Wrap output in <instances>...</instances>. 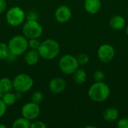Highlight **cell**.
<instances>
[{
    "instance_id": "obj_1",
    "label": "cell",
    "mask_w": 128,
    "mask_h": 128,
    "mask_svg": "<svg viewBox=\"0 0 128 128\" xmlns=\"http://www.w3.org/2000/svg\"><path fill=\"white\" fill-rule=\"evenodd\" d=\"M88 94L93 101L104 102L110 97V88L104 82H95L90 86Z\"/></svg>"
},
{
    "instance_id": "obj_2",
    "label": "cell",
    "mask_w": 128,
    "mask_h": 128,
    "mask_svg": "<svg viewBox=\"0 0 128 128\" xmlns=\"http://www.w3.org/2000/svg\"><path fill=\"white\" fill-rule=\"evenodd\" d=\"M60 52V46L58 43L52 39H46L40 43L38 49L40 56L44 59H53Z\"/></svg>"
},
{
    "instance_id": "obj_3",
    "label": "cell",
    "mask_w": 128,
    "mask_h": 128,
    "mask_svg": "<svg viewBox=\"0 0 128 128\" xmlns=\"http://www.w3.org/2000/svg\"><path fill=\"white\" fill-rule=\"evenodd\" d=\"M8 46L10 52L14 54L16 56L22 55L28 47L26 38L22 35H16L10 38Z\"/></svg>"
},
{
    "instance_id": "obj_4",
    "label": "cell",
    "mask_w": 128,
    "mask_h": 128,
    "mask_svg": "<svg viewBox=\"0 0 128 128\" xmlns=\"http://www.w3.org/2000/svg\"><path fill=\"white\" fill-rule=\"evenodd\" d=\"M32 78L26 74H18L13 80V86L18 93H25L29 91L33 86Z\"/></svg>"
},
{
    "instance_id": "obj_5",
    "label": "cell",
    "mask_w": 128,
    "mask_h": 128,
    "mask_svg": "<svg viewBox=\"0 0 128 128\" xmlns=\"http://www.w3.org/2000/svg\"><path fill=\"white\" fill-rule=\"evenodd\" d=\"M59 68L66 74H73L79 68V64L76 58L72 55H64L59 60Z\"/></svg>"
},
{
    "instance_id": "obj_6",
    "label": "cell",
    "mask_w": 128,
    "mask_h": 128,
    "mask_svg": "<svg viewBox=\"0 0 128 128\" xmlns=\"http://www.w3.org/2000/svg\"><path fill=\"white\" fill-rule=\"evenodd\" d=\"M26 18L24 10L20 7L15 6L10 8L6 14V20L12 26H18L22 24Z\"/></svg>"
},
{
    "instance_id": "obj_7",
    "label": "cell",
    "mask_w": 128,
    "mask_h": 128,
    "mask_svg": "<svg viewBox=\"0 0 128 128\" xmlns=\"http://www.w3.org/2000/svg\"><path fill=\"white\" fill-rule=\"evenodd\" d=\"M22 33L26 38H38L43 34V28L38 21L27 20L22 26Z\"/></svg>"
},
{
    "instance_id": "obj_8",
    "label": "cell",
    "mask_w": 128,
    "mask_h": 128,
    "mask_svg": "<svg viewBox=\"0 0 128 128\" xmlns=\"http://www.w3.org/2000/svg\"><path fill=\"white\" fill-rule=\"evenodd\" d=\"M116 55L115 49L112 46L105 44L101 45L98 50V57L99 60L104 63H108L111 62Z\"/></svg>"
},
{
    "instance_id": "obj_9",
    "label": "cell",
    "mask_w": 128,
    "mask_h": 128,
    "mask_svg": "<svg viewBox=\"0 0 128 128\" xmlns=\"http://www.w3.org/2000/svg\"><path fill=\"white\" fill-rule=\"evenodd\" d=\"M40 107L39 105L33 102H29L26 104L21 110V113L22 117L28 120H34L40 115Z\"/></svg>"
},
{
    "instance_id": "obj_10",
    "label": "cell",
    "mask_w": 128,
    "mask_h": 128,
    "mask_svg": "<svg viewBox=\"0 0 128 128\" xmlns=\"http://www.w3.org/2000/svg\"><path fill=\"white\" fill-rule=\"evenodd\" d=\"M72 16V12L70 8L67 5H61L59 6L56 12L55 17L56 20L60 23H64L70 20Z\"/></svg>"
},
{
    "instance_id": "obj_11",
    "label": "cell",
    "mask_w": 128,
    "mask_h": 128,
    "mask_svg": "<svg viewBox=\"0 0 128 128\" xmlns=\"http://www.w3.org/2000/svg\"><path fill=\"white\" fill-rule=\"evenodd\" d=\"M66 88V82L62 77H55L52 79L49 84L50 90L54 94H59L64 91Z\"/></svg>"
},
{
    "instance_id": "obj_12",
    "label": "cell",
    "mask_w": 128,
    "mask_h": 128,
    "mask_svg": "<svg viewBox=\"0 0 128 128\" xmlns=\"http://www.w3.org/2000/svg\"><path fill=\"white\" fill-rule=\"evenodd\" d=\"M84 8L88 13L95 14L101 8V2L100 0H85Z\"/></svg>"
},
{
    "instance_id": "obj_13",
    "label": "cell",
    "mask_w": 128,
    "mask_h": 128,
    "mask_svg": "<svg viewBox=\"0 0 128 128\" xmlns=\"http://www.w3.org/2000/svg\"><path fill=\"white\" fill-rule=\"evenodd\" d=\"M109 24L111 28L116 30H121L124 28L126 25L125 19L121 15H114L110 20Z\"/></svg>"
},
{
    "instance_id": "obj_14",
    "label": "cell",
    "mask_w": 128,
    "mask_h": 128,
    "mask_svg": "<svg viewBox=\"0 0 128 128\" xmlns=\"http://www.w3.org/2000/svg\"><path fill=\"white\" fill-rule=\"evenodd\" d=\"M119 116L118 110L114 107H109L106 108L103 112V118L104 120L107 122H115L118 119Z\"/></svg>"
},
{
    "instance_id": "obj_15",
    "label": "cell",
    "mask_w": 128,
    "mask_h": 128,
    "mask_svg": "<svg viewBox=\"0 0 128 128\" xmlns=\"http://www.w3.org/2000/svg\"><path fill=\"white\" fill-rule=\"evenodd\" d=\"M40 58V54L38 50H30L25 55V61L28 65H34L38 63Z\"/></svg>"
},
{
    "instance_id": "obj_16",
    "label": "cell",
    "mask_w": 128,
    "mask_h": 128,
    "mask_svg": "<svg viewBox=\"0 0 128 128\" xmlns=\"http://www.w3.org/2000/svg\"><path fill=\"white\" fill-rule=\"evenodd\" d=\"M73 74H74V80L76 83L82 84L86 82L87 78V74L85 70L80 69L78 68Z\"/></svg>"
},
{
    "instance_id": "obj_17",
    "label": "cell",
    "mask_w": 128,
    "mask_h": 128,
    "mask_svg": "<svg viewBox=\"0 0 128 128\" xmlns=\"http://www.w3.org/2000/svg\"><path fill=\"white\" fill-rule=\"evenodd\" d=\"M0 88L2 90L4 93L11 92L12 89L14 88L13 82L10 79L6 78V77L2 78L0 80Z\"/></svg>"
},
{
    "instance_id": "obj_18",
    "label": "cell",
    "mask_w": 128,
    "mask_h": 128,
    "mask_svg": "<svg viewBox=\"0 0 128 128\" xmlns=\"http://www.w3.org/2000/svg\"><path fill=\"white\" fill-rule=\"evenodd\" d=\"M17 98H16V95L14 93H12L11 92H6V93H4L2 98V100H3V102L8 106H12L14 104V103L16 102Z\"/></svg>"
},
{
    "instance_id": "obj_19",
    "label": "cell",
    "mask_w": 128,
    "mask_h": 128,
    "mask_svg": "<svg viewBox=\"0 0 128 128\" xmlns=\"http://www.w3.org/2000/svg\"><path fill=\"white\" fill-rule=\"evenodd\" d=\"M31 127L30 120L22 117L17 118L13 123L14 128H29Z\"/></svg>"
},
{
    "instance_id": "obj_20",
    "label": "cell",
    "mask_w": 128,
    "mask_h": 128,
    "mask_svg": "<svg viewBox=\"0 0 128 128\" xmlns=\"http://www.w3.org/2000/svg\"><path fill=\"white\" fill-rule=\"evenodd\" d=\"M10 53L8 46L4 43L0 42V59H6Z\"/></svg>"
},
{
    "instance_id": "obj_21",
    "label": "cell",
    "mask_w": 128,
    "mask_h": 128,
    "mask_svg": "<svg viewBox=\"0 0 128 128\" xmlns=\"http://www.w3.org/2000/svg\"><path fill=\"white\" fill-rule=\"evenodd\" d=\"M76 60L78 62L79 65H86L89 62V56L86 53H81L77 56Z\"/></svg>"
},
{
    "instance_id": "obj_22",
    "label": "cell",
    "mask_w": 128,
    "mask_h": 128,
    "mask_svg": "<svg viewBox=\"0 0 128 128\" xmlns=\"http://www.w3.org/2000/svg\"><path fill=\"white\" fill-rule=\"evenodd\" d=\"M43 98H44V95L40 92H34L32 94V98H31L32 102L37 104H40L43 100Z\"/></svg>"
},
{
    "instance_id": "obj_23",
    "label": "cell",
    "mask_w": 128,
    "mask_h": 128,
    "mask_svg": "<svg viewBox=\"0 0 128 128\" xmlns=\"http://www.w3.org/2000/svg\"><path fill=\"white\" fill-rule=\"evenodd\" d=\"M26 18L27 19V20H29V21H38L39 18V14L38 11L34 10H30L26 14Z\"/></svg>"
},
{
    "instance_id": "obj_24",
    "label": "cell",
    "mask_w": 128,
    "mask_h": 128,
    "mask_svg": "<svg viewBox=\"0 0 128 128\" xmlns=\"http://www.w3.org/2000/svg\"><path fill=\"white\" fill-rule=\"evenodd\" d=\"M40 45V42L38 40V38H32L29 39L28 41V46L32 50H38Z\"/></svg>"
},
{
    "instance_id": "obj_25",
    "label": "cell",
    "mask_w": 128,
    "mask_h": 128,
    "mask_svg": "<svg viewBox=\"0 0 128 128\" xmlns=\"http://www.w3.org/2000/svg\"><path fill=\"white\" fill-rule=\"evenodd\" d=\"M94 80L95 82H104L105 80V73L102 70H98L94 73Z\"/></svg>"
},
{
    "instance_id": "obj_26",
    "label": "cell",
    "mask_w": 128,
    "mask_h": 128,
    "mask_svg": "<svg viewBox=\"0 0 128 128\" xmlns=\"http://www.w3.org/2000/svg\"><path fill=\"white\" fill-rule=\"evenodd\" d=\"M117 127L118 128H128V118H122L119 119L117 123Z\"/></svg>"
},
{
    "instance_id": "obj_27",
    "label": "cell",
    "mask_w": 128,
    "mask_h": 128,
    "mask_svg": "<svg viewBox=\"0 0 128 128\" xmlns=\"http://www.w3.org/2000/svg\"><path fill=\"white\" fill-rule=\"evenodd\" d=\"M31 128H46V125L43 122H40V121H37L34 122L33 123L31 124Z\"/></svg>"
},
{
    "instance_id": "obj_28",
    "label": "cell",
    "mask_w": 128,
    "mask_h": 128,
    "mask_svg": "<svg viewBox=\"0 0 128 128\" xmlns=\"http://www.w3.org/2000/svg\"><path fill=\"white\" fill-rule=\"evenodd\" d=\"M7 110V105L3 102L2 99H0V118L2 117Z\"/></svg>"
},
{
    "instance_id": "obj_29",
    "label": "cell",
    "mask_w": 128,
    "mask_h": 128,
    "mask_svg": "<svg viewBox=\"0 0 128 128\" xmlns=\"http://www.w3.org/2000/svg\"><path fill=\"white\" fill-rule=\"evenodd\" d=\"M7 7V3L5 0H0V14L3 13Z\"/></svg>"
},
{
    "instance_id": "obj_30",
    "label": "cell",
    "mask_w": 128,
    "mask_h": 128,
    "mask_svg": "<svg viewBox=\"0 0 128 128\" xmlns=\"http://www.w3.org/2000/svg\"><path fill=\"white\" fill-rule=\"evenodd\" d=\"M16 56H15L14 54L10 52V53L8 54V57L6 58V60H8L9 62H14L16 60Z\"/></svg>"
},
{
    "instance_id": "obj_31",
    "label": "cell",
    "mask_w": 128,
    "mask_h": 128,
    "mask_svg": "<svg viewBox=\"0 0 128 128\" xmlns=\"http://www.w3.org/2000/svg\"><path fill=\"white\" fill-rule=\"evenodd\" d=\"M3 94H4V92H2V90L0 88V99L2 98V96H3Z\"/></svg>"
},
{
    "instance_id": "obj_32",
    "label": "cell",
    "mask_w": 128,
    "mask_h": 128,
    "mask_svg": "<svg viewBox=\"0 0 128 128\" xmlns=\"http://www.w3.org/2000/svg\"><path fill=\"white\" fill-rule=\"evenodd\" d=\"M7 127L5 125H3V124H0V128H6Z\"/></svg>"
},
{
    "instance_id": "obj_33",
    "label": "cell",
    "mask_w": 128,
    "mask_h": 128,
    "mask_svg": "<svg viewBox=\"0 0 128 128\" xmlns=\"http://www.w3.org/2000/svg\"><path fill=\"white\" fill-rule=\"evenodd\" d=\"M126 34H127V35L128 36V25L127 26V27H126Z\"/></svg>"
},
{
    "instance_id": "obj_34",
    "label": "cell",
    "mask_w": 128,
    "mask_h": 128,
    "mask_svg": "<svg viewBox=\"0 0 128 128\" xmlns=\"http://www.w3.org/2000/svg\"></svg>"
},
{
    "instance_id": "obj_35",
    "label": "cell",
    "mask_w": 128,
    "mask_h": 128,
    "mask_svg": "<svg viewBox=\"0 0 128 128\" xmlns=\"http://www.w3.org/2000/svg\"><path fill=\"white\" fill-rule=\"evenodd\" d=\"M68 1H71V0H68Z\"/></svg>"
}]
</instances>
